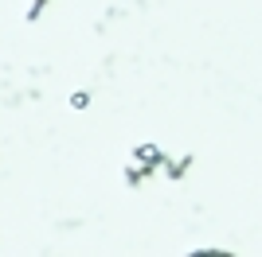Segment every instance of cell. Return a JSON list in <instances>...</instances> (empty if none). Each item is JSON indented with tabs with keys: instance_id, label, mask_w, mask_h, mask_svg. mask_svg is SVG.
<instances>
[{
	"instance_id": "cell-1",
	"label": "cell",
	"mask_w": 262,
	"mask_h": 257,
	"mask_svg": "<svg viewBox=\"0 0 262 257\" xmlns=\"http://www.w3.org/2000/svg\"><path fill=\"white\" fill-rule=\"evenodd\" d=\"M188 257H235V253H227V249H192Z\"/></svg>"
}]
</instances>
